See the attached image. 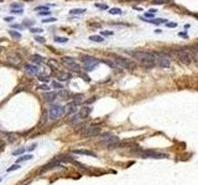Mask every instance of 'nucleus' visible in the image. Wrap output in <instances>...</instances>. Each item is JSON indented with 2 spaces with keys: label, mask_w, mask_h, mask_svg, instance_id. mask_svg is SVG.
I'll use <instances>...</instances> for the list:
<instances>
[{
  "label": "nucleus",
  "mask_w": 198,
  "mask_h": 185,
  "mask_svg": "<svg viewBox=\"0 0 198 185\" xmlns=\"http://www.w3.org/2000/svg\"><path fill=\"white\" fill-rule=\"evenodd\" d=\"M128 55L133 56L135 59L140 62V64L145 68H154L155 67V52H148V51H128Z\"/></svg>",
  "instance_id": "nucleus-1"
},
{
  "label": "nucleus",
  "mask_w": 198,
  "mask_h": 185,
  "mask_svg": "<svg viewBox=\"0 0 198 185\" xmlns=\"http://www.w3.org/2000/svg\"><path fill=\"white\" fill-rule=\"evenodd\" d=\"M110 57L113 58V61L118 64V67L120 69H135L136 68V63L133 62L131 59H128V58H124L119 55H114L112 53Z\"/></svg>",
  "instance_id": "nucleus-2"
},
{
  "label": "nucleus",
  "mask_w": 198,
  "mask_h": 185,
  "mask_svg": "<svg viewBox=\"0 0 198 185\" xmlns=\"http://www.w3.org/2000/svg\"><path fill=\"white\" fill-rule=\"evenodd\" d=\"M155 64L160 68H170L171 67V55L167 52H155Z\"/></svg>",
  "instance_id": "nucleus-3"
},
{
  "label": "nucleus",
  "mask_w": 198,
  "mask_h": 185,
  "mask_svg": "<svg viewBox=\"0 0 198 185\" xmlns=\"http://www.w3.org/2000/svg\"><path fill=\"white\" fill-rule=\"evenodd\" d=\"M176 53L178 56V59L183 63V64H190L192 61V56H191V51L187 47H182V48H177Z\"/></svg>",
  "instance_id": "nucleus-4"
},
{
  "label": "nucleus",
  "mask_w": 198,
  "mask_h": 185,
  "mask_svg": "<svg viewBox=\"0 0 198 185\" xmlns=\"http://www.w3.org/2000/svg\"><path fill=\"white\" fill-rule=\"evenodd\" d=\"M64 112H66L64 106H61V105H52V106L50 108L48 115H50L51 120H57V118H60L61 116H63Z\"/></svg>",
  "instance_id": "nucleus-5"
},
{
  "label": "nucleus",
  "mask_w": 198,
  "mask_h": 185,
  "mask_svg": "<svg viewBox=\"0 0 198 185\" xmlns=\"http://www.w3.org/2000/svg\"><path fill=\"white\" fill-rule=\"evenodd\" d=\"M139 154L142 158H154V159H165V158H168L166 153L156 152V151H142Z\"/></svg>",
  "instance_id": "nucleus-6"
},
{
  "label": "nucleus",
  "mask_w": 198,
  "mask_h": 185,
  "mask_svg": "<svg viewBox=\"0 0 198 185\" xmlns=\"http://www.w3.org/2000/svg\"><path fill=\"white\" fill-rule=\"evenodd\" d=\"M99 133H100V128L97 126H89V127H86L81 131V135L83 137H94Z\"/></svg>",
  "instance_id": "nucleus-7"
},
{
  "label": "nucleus",
  "mask_w": 198,
  "mask_h": 185,
  "mask_svg": "<svg viewBox=\"0 0 198 185\" xmlns=\"http://www.w3.org/2000/svg\"><path fill=\"white\" fill-rule=\"evenodd\" d=\"M21 57L19 53H16V52H14V53H9L8 55V58H6V62L11 65H19L21 63Z\"/></svg>",
  "instance_id": "nucleus-8"
},
{
  "label": "nucleus",
  "mask_w": 198,
  "mask_h": 185,
  "mask_svg": "<svg viewBox=\"0 0 198 185\" xmlns=\"http://www.w3.org/2000/svg\"><path fill=\"white\" fill-rule=\"evenodd\" d=\"M81 61L84 63V65H92V64H98L99 63V59L93 57V56H89V55H83L81 57Z\"/></svg>",
  "instance_id": "nucleus-9"
},
{
  "label": "nucleus",
  "mask_w": 198,
  "mask_h": 185,
  "mask_svg": "<svg viewBox=\"0 0 198 185\" xmlns=\"http://www.w3.org/2000/svg\"><path fill=\"white\" fill-rule=\"evenodd\" d=\"M25 71L28 72V73H30V74H32V75H36V74H38V68H37V65H34V64H25Z\"/></svg>",
  "instance_id": "nucleus-10"
},
{
  "label": "nucleus",
  "mask_w": 198,
  "mask_h": 185,
  "mask_svg": "<svg viewBox=\"0 0 198 185\" xmlns=\"http://www.w3.org/2000/svg\"><path fill=\"white\" fill-rule=\"evenodd\" d=\"M140 20L145 21V22H149V24H154V25H161V24H166L167 20L166 19H145V17H140Z\"/></svg>",
  "instance_id": "nucleus-11"
},
{
  "label": "nucleus",
  "mask_w": 198,
  "mask_h": 185,
  "mask_svg": "<svg viewBox=\"0 0 198 185\" xmlns=\"http://www.w3.org/2000/svg\"><path fill=\"white\" fill-rule=\"evenodd\" d=\"M70 96H71V92H70L68 90L62 89L61 91L57 92V98H58L60 100H67V99H70Z\"/></svg>",
  "instance_id": "nucleus-12"
},
{
  "label": "nucleus",
  "mask_w": 198,
  "mask_h": 185,
  "mask_svg": "<svg viewBox=\"0 0 198 185\" xmlns=\"http://www.w3.org/2000/svg\"><path fill=\"white\" fill-rule=\"evenodd\" d=\"M44 98H45V100H46L47 102H52V101H55V100H56V98H57V92L47 91Z\"/></svg>",
  "instance_id": "nucleus-13"
},
{
  "label": "nucleus",
  "mask_w": 198,
  "mask_h": 185,
  "mask_svg": "<svg viewBox=\"0 0 198 185\" xmlns=\"http://www.w3.org/2000/svg\"><path fill=\"white\" fill-rule=\"evenodd\" d=\"M81 120H82V117H81V115L79 114H74V115H72L70 118H68V124H71V125H76V124H79L81 122Z\"/></svg>",
  "instance_id": "nucleus-14"
},
{
  "label": "nucleus",
  "mask_w": 198,
  "mask_h": 185,
  "mask_svg": "<svg viewBox=\"0 0 198 185\" xmlns=\"http://www.w3.org/2000/svg\"><path fill=\"white\" fill-rule=\"evenodd\" d=\"M57 167H61V164H60L58 162H56V161H52L51 163L46 164L40 171H41V173H44V171H46V170H50V169H52V168H57Z\"/></svg>",
  "instance_id": "nucleus-15"
},
{
  "label": "nucleus",
  "mask_w": 198,
  "mask_h": 185,
  "mask_svg": "<svg viewBox=\"0 0 198 185\" xmlns=\"http://www.w3.org/2000/svg\"><path fill=\"white\" fill-rule=\"evenodd\" d=\"M57 78L60 82H67L68 79H71V74L67 72H58L57 73Z\"/></svg>",
  "instance_id": "nucleus-16"
},
{
  "label": "nucleus",
  "mask_w": 198,
  "mask_h": 185,
  "mask_svg": "<svg viewBox=\"0 0 198 185\" xmlns=\"http://www.w3.org/2000/svg\"><path fill=\"white\" fill-rule=\"evenodd\" d=\"M92 112V109L89 108V106H84V108H82L81 109V111H79L78 114L81 115V117L82 118H86V117H88L89 116V114Z\"/></svg>",
  "instance_id": "nucleus-17"
},
{
  "label": "nucleus",
  "mask_w": 198,
  "mask_h": 185,
  "mask_svg": "<svg viewBox=\"0 0 198 185\" xmlns=\"http://www.w3.org/2000/svg\"><path fill=\"white\" fill-rule=\"evenodd\" d=\"M73 153H76V154H86V155H90V157H97V154L94 152H90V151H87V149H74Z\"/></svg>",
  "instance_id": "nucleus-18"
},
{
  "label": "nucleus",
  "mask_w": 198,
  "mask_h": 185,
  "mask_svg": "<svg viewBox=\"0 0 198 185\" xmlns=\"http://www.w3.org/2000/svg\"><path fill=\"white\" fill-rule=\"evenodd\" d=\"M68 68H70L72 72H76V73H81V72H82L81 65H79L77 62H74V63H72L71 65H68Z\"/></svg>",
  "instance_id": "nucleus-19"
},
{
  "label": "nucleus",
  "mask_w": 198,
  "mask_h": 185,
  "mask_svg": "<svg viewBox=\"0 0 198 185\" xmlns=\"http://www.w3.org/2000/svg\"><path fill=\"white\" fill-rule=\"evenodd\" d=\"M44 57L42 56H38V55H34V56H31V61L34 62V63H36V64H41L42 62H44Z\"/></svg>",
  "instance_id": "nucleus-20"
},
{
  "label": "nucleus",
  "mask_w": 198,
  "mask_h": 185,
  "mask_svg": "<svg viewBox=\"0 0 198 185\" xmlns=\"http://www.w3.org/2000/svg\"><path fill=\"white\" fill-rule=\"evenodd\" d=\"M9 35H10L12 38H15V39H20V38L22 37L20 32H18V31H14V30H9Z\"/></svg>",
  "instance_id": "nucleus-21"
},
{
  "label": "nucleus",
  "mask_w": 198,
  "mask_h": 185,
  "mask_svg": "<svg viewBox=\"0 0 198 185\" xmlns=\"http://www.w3.org/2000/svg\"><path fill=\"white\" fill-rule=\"evenodd\" d=\"M62 62H63L66 65H71L72 63L76 62V59L72 58V57H63V58H62Z\"/></svg>",
  "instance_id": "nucleus-22"
},
{
  "label": "nucleus",
  "mask_w": 198,
  "mask_h": 185,
  "mask_svg": "<svg viewBox=\"0 0 198 185\" xmlns=\"http://www.w3.org/2000/svg\"><path fill=\"white\" fill-rule=\"evenodd\" d=\"M32 158H34V157H32V154H26V155H22V157H20L19 159L16 161V163L19 164L20 162H24V161H30V159H32Z\"/></svg>",
  "instance_id": "nucleus-23"
},
{
  "label": "nucleus",
  "mask_w": 198,
  "mask_h": 185,
  "mask_svg": "<svg viewBox=\"0 0 198 185\" xmlns=\"http://www.w3.org/2000/svg\"><path fill=\"white\" fill-rule=\"evenodd\" d=\"M89 39H90V41H93V42H103V41H104V38H103L102 36H98V35L90 36Z\"/></svg>",
  "instance_id": "nucleus-24"
},
{
  "label": "nucleus",
  "mask_w": 198,
  "mask_h": 185,
  "mask_svg": "<svg viewBox=\"0 0 198 185\" xmlns=\"http://www.w3.org/2000/svg\"><path fill=\"white\" fill-rule=\"evenodd\" d=\"M70 12L72 15H82V14H84V12H86V9H73Z\"/></svg>",
  "instance_id": "nucleus-25"
},
{
  "label": "nucleus",
  "mask_w": 198,
  "mask_h": 185,
  "mask_svg": "<svg viewBox=\"0 0 198 185\" xmlns=\"http://www.w3.org/2000/svg\"><path fill=\"white\" fill-rule=\"evenodd\" d=\"M55 42H57V43H67V42H68V38H67V37L56 36V37H55Z\"/></svg>",
  "instance_id": "nucleus-26"
},
{
  "label": "nucleus",
  "mask_w": 198,
  "mask_h": 185,
  "mask_svg": "<svg viewBox=\"0 0 198 185\" xmlns=\"http://www.w3.org/2000/svg\"><path fill=\"white\" fill-rule=\"evenodd\" d=\"M109 14H112V15H122L123 11L119 9V8H113V9L109 10Z\"/></svg>",
  "instance_id": "nucleus-27"
},
{
  "label": "nucleus",
  "mask_w": 198,
  "mask_h": 185,
  "mask_svg": "<svg viewBox=\"0 0 198 185\" xmlns=\"http://www.w3.org/2000/svg\"><path fill=\"white\" fill-rule=\"evenodd\" d=\"M168 2H170V0H152L151 4L152 5H162V4H166Z\"/></svg>",
  "instance_id": "nucleus-28"
},
{
  "label": "nucleus",
  "mask_w": 198,
  "mask_h": 185,
  "mask_svg": "<svg viewBox=\"0 0 198 185\" xmlns=\"http://www.w3.org/2000/svg\"><path fill=\"white\" fill-rule=\"evenodd\" d=\"M96 8L102 9V10H108L109 9V6L107 4H100V3H96Z\"/></svg>",
  "instance_id": "nucleus-29"
},
{
  "label": "nucleus",
  "mask_w": 198,
  "mask_h": 185,
  "mask_svg": "<svg viewBox=\"0 0 198 185\" xmlns=\"http://www.w3.org/2000/svg\"><path fill=\"white\" fill-rule=\"evenodd\" d=\"M38 80L40 82H42V83H47L50 79H48V77L47 75H38Z\"/></svg>",
  "instance_id": "nucleus-30"
},
{
  "label": "nucleus",
  "mask_w": 198,
  "mask_h": 185,
  "mask_svg": "<svg viewBox=\"0 0 198 185\" xmlns=\"http://www.w3.org/2000/svg\"><path fill=\"white\" fill-rule=\"evenodd\" d=\"M35 41L38 42V43H45L46 39H45L44 37H41V36H35Z\"/></svg>",
  "instance_id": "nucleus-31"
},
{
  "label": "nucleus",
  "mask_w": 198,
  "mask_h": 185,
  "mask_svg": "<svg viewBox=\"0 0 198 185\" xmlns=\"http://www.w3.org/2000/svg\"><path fill=\"white\" fill-rule=\"evenodd\" d=\"M96 67H97L96 64H92V65H84V71H86V72H92Z\"/></svg>",
  "instance_id": "nucleus-32"
},
{
  "label": "nucleus",
  "mask_w": 198,
  "mask_h": 185,
  "mask_svg": "<svg viewBox=\"0 0 198 185\" xmlns=\"http://www.w3.org/2000/svg\"><path fill=\"white\" fill-rule=\"evenodd\" d=\"M56 20H57L56 17H47V19H44L42 22H44V24H50V22H55Z\"/></svg>",
  "instance_id": "nucleus-33"
},
{
  "label": "nucleus",
  "mask_w": 198,
  "mask_h": 185,
  "mask_svg": "<svg viewBox=\"0 0 198 185\" xmlns=\"http://www.w3.org/2000/svg\"><path fill=\"white\" fill-rule=\"evenodd\" d=\"M30 31L32 32V33H42V29H38V27H31L30 29Z\"/></svg>",
  "instance_id": "nucleus-34"
},
{
  "label": "nucleus",
  "mask_w": 198,
  "mask_h": 185,
  "mask_svg": "<svg viewBox=\"0 0 198 185\" xmlns=\"http://www.w3.org/2000/svg\"><path fill=\"white\" fill-rule=\"evenodd\" d=\"M52 86H54L55 89H63V84H61L58 82H54L52 83Z\"/></svg>",
  "instance_id": "nucleus-35"
},
{
  "label": "nucleus",
  "mask_w": 198,
  "mask_h": 185,
  "mask_svg": "<svg viewBox=\"0 0 198 185\" xmlns=\"http://www.w3.org/2000/svg\"><path fill=\"white\" fill-rule=\"evenodd\" d=\"M11 8L12 9H22V4H20V3H12L11 4Z\"/></svg>",
  "instance_id": "nucleus-36"
},
{
  "label": "nucleus",
  "mask_w": 198,
  "mask_h": 185,
  "mask_svg": "<svg viewBox=\"0 0 198 185\" xmlns=\"http://www.w3.org/2000/svg\"><path fill=\"white\" fill-rule=\"evenodd\" d=\"M16 169H20V165H19L18 163H15L14 165H11V167L8 169V171H12V170H16Z\"/></svg>",
  "instance_id": "nucleus-37"
},
{
  "label": "nucleus",
  "mask_w": 198,
  "mask_h": 185,
  "mask_svg": "<svg viewBox=\"0 0 198 185\" xmlns=\"http://www.w3.org/2000/svg\"><path fill=\"white\" fill-rule=\"evenodd\" d=\"M38 89H40V90H44V91H48L50 86H48L47 84H42V85H40V86H38Z\"/></svg>",
  "instance_id": "nucleus-38"
},
{
  "label": "nucleus",
  "mask_w": 198,
  "mask_h": 185,
  "mask_svg": "<svg viewBox=\"0 0 198 185\" xmlns=\"http://www.w3.org/2000/svg\"><path fill=\"white\" fill-rule=\"evenodd\" d=\"M11 14H16V15H22L24 11L22 9H19V10H11Z\"/></svg>",
  "instance_id": "nucleus-39"
},
{
  "label": "nucleus",
  "mask_w": 198,
  "mask_h": 185,
  "mask_svg": "<svg viewBox=\"0 0 198 185\" xmlns=\"http://www.w3.org/2000/svg\"><path fill=\"white\" fill-rule=\"evenodd\" d=\"M38 14L41 15V16H48V15L51 14V11H50V10H45V11H40Z\"/></svg>",
  "instance_id": "nucleus-40"
},
{
  "label": "nucleus",
  "mask_w": 198,
  "mask_h": 185,
  "mask_svg": "<svg viewBox=\"0 0 198 185\" xmlns=\"http://www.w3.org/2000/svg\"><path fill=\"white\" fill-rule=\"evenodd\" d=\"M24 152H25V148H20V149H18V151H15V152L12 153V154H14V155H19V154L24 153Z\"/></svg>",
  "instance_id": "nucleus-41"
},
{
  "label": "nucleus",
  "mask_w": 198,
  "mask_h": 185,
  "mask_svg": "<svg viewBox=\"0 0 198 185\" xmlns=\"http://www.w3.org/2000/svg\"><path fill=\"white\" fill-rule=\"evenodd\" d=\"M35 10H37V11H45V10H48V8L47 6H36Z\"/></svg>",
  "instance_id": "nucleus-42"
},
{
  "label": "nucleus",
  "mask_w": 198,
  "mask_h": 185,
  "mask_svg": "<svg viewBox=\"0 0 198 185\" xmlns=\"http://www.w3.org/2000/svg\"><path fill=\"white\" fill-rule=\"evenodd\" d=\"M166 26L167 27H176L177 24L176 22H166Z\"/></svg>",
  "instance_id": "nucleus-43"
},
{
  "label": "nucleus",
  "mask_w": 198,
  "mask_h": 185,
  "mask_svg": "<svg viewBox=\"0 0 198 185\" xmlns=\"http://www.w3.org/2000/svg\"><path fill=\"white\" fill-rule=\"evenodd\" d=\"M144 17H145V19H152V17H154V14H152V12H146Z\"/></svg>",
  "instance_id": "nucleus-44"
},
{
  "label": "nucleus",
  "mask_w": 198,
  "mask_h": 185,
  "mask_svg": "<svg viewBox=\"0 0 198 185\" xmlns=\"http://www.w3.org/2000/svg\"><path fill=\"white\" fill-rule=\"evenodd\" d=\"M36 147H37V144H36V143H34V144H31V146H30V147L28 148V152H32V151H34V149H35Z\"/></svg>",
  "instance_id": "nucleus-45"
},
{
  "label": "nucleus",
  "mask_w": 198,
  "mask_h": 185,
  "mask_svg": "<svg viewBox=\"0 0 198 185\" xmlns=\"http://www.w3.org/2000/svg\"><path fill=\"white\" fill-rule=\"evenodd\" d=\"M113 32H109V31H103L102 32V36H112Z\"/></svg>",
  "instance_id": "nucleus-46"
},
{
  "label": "nucleus",
  "mask_w": 198,
  "mask_h": 185,
  "mask_svg": "<svg viewBox=\"0 0 198 185\" xmlns=\"http://www.w3.org/2000/svg\"><path fill=\"white\" fill-rule=\"evenodd\" d=\"M82 78H83V80H84V82H87V83H89V82H90V78H89L88 75H82Z\"/></svg>",
  "instance_id": "nucleus-47"
},
{
  "label": "nucleus",
  "mask_w": 198,
  "mask_h": 185,
  "mask_svg": "<svg viewBox=\"0 0 198 185\" xmlns=\"http://www.w3.org/2000/svg\"><path fill=\"white\" fill-rule=\"evenodd\" d=\"M24 25H25V26H31V25H32V21H26V20H25V21H24Z\"/></svg>",
  "instance_id": "nucleus-48"
},
{
  "label": "nucleus",
  "mask_w": 198,
  "mask_h": 185,
  "mask_svg": "<svg viewBox=\"0 0 198 185\" xmlns=\"http://www.w3.org/2000/svg\"><path fill=\"white\" fill-rule=\"evenodd\" d=\"M4 20H5V22H11V21L14 20V19H12V17H10V16H8V17H5Z\"/></svg>",
  "instance_id": "nucleus-49"
},
{
  "label": "nucleus",
  "mask_w": 198,
  "mask_h": 185,
  "mask_svg": "<svg viewBox=\"0 0 198 185\" xmlns=\"http://www.w3.org/2000/svg\"><path fill=\"white\" fill-rule=\"evenodd\" d=\"M96 100H97V98H90V99H89L88 101H86V102H87V104H90V102H93V101H96Z\"/></svg>",
  "instance_id": "nucleus-50"
},
{
  "label": "nucleus",
  "mask_w": 198,
  "mask_h": 185,
  "mask_svg": "<svg viewBox=\"0 0 198 185\" xmlns=\"http://www.w3.org/2000/svg\"><path fill=\"white\" fill-rule=\"evenodd\" d=\"M12 27H14V29H21L22 26H21V25H16V24H15V25H12Z\"/></svg>",
  "instance_id": "nucleus-51"
},
{
  "label": "nucleus",
  "mask_w": 198,
  "mask_h": 185,
  "mask_svg": "<svg viewBox=\"0 0 198 185\" xmlns=\"http://www.w3.org/2000/svg\"><path fill=\"white\" fill-rule=\"evenodd\" d=\"M190 27H191V25H190V24H188V25H184V29H186V30L190 29Z\"/></svg>",
  "instance_id": "nucleus-52"
},
{
  "label": "nucleus",
  "mask_w": 198,
  "mask_h": 185,
  "mask_svg": "<svg viewBox=\"0 0 198 185\" xmlns=\"http://www.w3.org/2000/svg\"><path fill=\"white\" fill-rule=\"evenodd\" d=\"M192 47H193V48H194V49L198 52V45H194V46H192Z\"/></svg>",
  "instance_id": "nucleus-53"
},
{
  "label": "nucleus",
  "mask_w": 198,
  "mask_h": 185,
  "mask_svg": "<svg viewBox=\"0 0 198 185\" xmlns=\"http://www.w3.org/2000/svg\"><path fill=\"white\" fill-rule=\"evenodd\" d=\"M134 9H135V10H138V11H141V10H142L141 8H134Z\"/></svg>",
  "instance_id": "nucleus-54"
},
{
  "label": "nucleus",
  "mask_w": 198,
  "mask_h": 185,
  "mask_svg": "<svg viewBox=\"0 0 198 185\" xmlns=\"http://www.w3.org/2000/svg\"><path fill=\"white\" fill-rule=\"evenodd\" d=\"M2 180H3V179H2V178H0V183H2Z\"/></svg>",
  "instance_id": "nucleus-55"
},
{
  "label": "nucleus",
  "mask_w": 198,
  "mask_h": 185,
  "mask_svg": "<svg viewBox=\"0 0 198 185\" xmlns=\"http://www.w3.org/2000/svg\"><path fill=\"white\" fill-rule=\"evenodd\" d=\"M0 2H3V0H0Z\"/></svg>",
  "instance_id": "nucleus-56"
}]
</instances>
